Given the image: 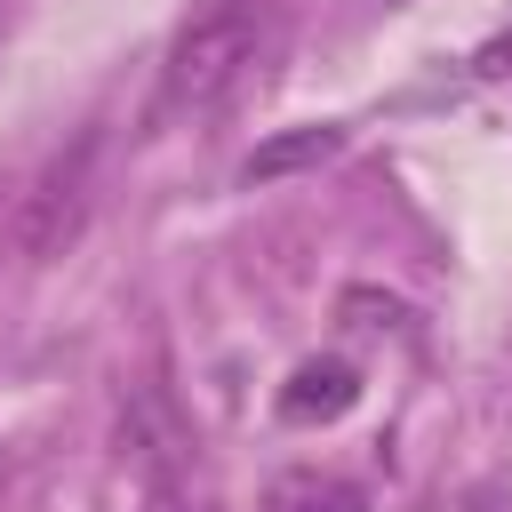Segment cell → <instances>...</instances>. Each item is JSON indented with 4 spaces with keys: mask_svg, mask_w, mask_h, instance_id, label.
I'll list each match as a JSON object with an SVG mask.
<instances>
[{
    "mask_svg": "<svg viewBox=\"0 0 512 512\" xmlns=\"http://www.w3.org/2000/svg\"><path fill=\"white\" fill-rule=\"evenodd\" d=\"M352 400H360L352 360H304V368H288L272 408H280V424H336V416H352Z\"/></svg>",
    "mask_w": 512,
    "mask_h": 512,
    "instance_id": "obj_4",
    "label": "cell"
},
{
    "mask_svg": "<svg viewBox=\"0 0 512 512\" xmlns=\"http://www.w3.org/2000/svg\"><path fill=\"white\" fill-rule=\"evenodd\" d=\"M336 312H344V328H392V336H408V328H416V312H408L400 296H376V288H344V296H336Z\"/></svg>",
    "mask_w": 512,
    "mask_h": 512,
    "instance_id": "obj_7",
    "label": "cell"
},
{
    "mask_svg": "<svg viewBox=\"0 0 512 512\" xmlns=\"http://www.w3.org/2000/svg\"><path fill=\"white\" fill-rule=\"evenodd\" d=\"M88 192H96V136H80L72 152H56L16 200H8V256L24 264H48L80 240L88 224Z\"/></svg>",
    "mask_w": 512,
    "mask_h": 512,
    "instance_id": "obj_2",
    "label": "cell"
},
{
    "mask_svg": "<svg viewBox=\"0 0 512 512\" xmlns=\"http://www.w3.org/2000/svg\"><path fill=\"white\" fill-rule=\"evenodd\" d=\"M8 200H16V192H8ZM8 200H0V256H8Z\"/></svg>",
    "mask_w": 512,
    "mask_h": 512,
    "instance_id": "obj_10",
    "label": "cell"
},
{
    "mask_svg": "<svg viewBox=\"0 0 512 512\" xmlns=\"http://www.w3.org/2000/svg\"><path fill=\"white\" fill-rule=\"evenodd\" d=\"M336 152H344V128H336V120H312V128H280V136H264V144L240 160V184L256 192V184L304 176V168H320V160H336Z\"/></svg>",
    "mask_w": 512,
    "mask_h": 512,
    "instance_id": "obj_5",
    "label": "cell"
},
{
    "mask_svg": "<svg viewBox=\"0 0 512 512\" xmlns=\"http://www.w3.org/2000/svg\"><path fill=\"white\" fill-rule=\"evenodd\" d=\"M472 72H480V80H504V72H512V32H504V40H488V48L472 56Z\"/></svg>",
    "mask_w": 512,
    "mask_h": 512,
    "instance_id": "obj_9",
    "label": "cell"
},
{
    "mask_svg": "<svg viewBox=\"0 0 512 512\" xmlns=\"http://www.w3.org/2000/svg\"><path fill=\"white\" fill-rule=\"evenodd\" d=\"M264 512H368V488L344 480V472H320V464H296L264 488Z\"/></svg>",
    "mask_w": 512,
    "mask_h": 512,
    "instance_id": "obj_6",
    "label": "cell"
},
{
    "mask_svg": "<svg viewBox=\"0 0 512 512\" xmlns=\"http://www.w3.org/2000/svg\"><path fill=\"white\" fill-rule=\"evenodd\" d=\"M144 512H224V504L200 496V488H184V480H152L144 488Z\"/></svg>",
    "mask_w": 512,
    "mask_h": 512,
    "instance_id": "obj_8",
    "label": "cell"
},
{
    "mask_svg": "<svg viewBox=\"0 0 512 512\" xmlns=\"http://www.w3.org/2000/svg\"><path fill=\"white\" fill-rule=\"evenodd\" d=\"M0 488H8V456H0Z\"/></svg>",
    "mask_w": 512,
    "mask_h": 512,
    "instance_id": "obj_11",
    "label": "cell"
},
{
    "mask_svg": "<svg viewBox=\"0 0 512 512\" xmlns=\"http://www.w3.org/2000/svg\"><path fill=\"white\" fill-rule=\"evenodd\" d=\"M368 8H400V0H368Z\"/></svg>",
    "mask_w": 512,
    "mask_h": 512,
    "instance_id": "obj_12",
    "label": "cell"
},
{
    "mask_svg": "<svg viewBox=\"0 0 512 512\" xmlns=\"http://www.w3.org/2000/svg\"><path fill=\"white\" fill-rule=\"evenodd\" d=\"M256 56H264V8H248V0H216V8H200V16L168 40L152 120H184V112L200 120V112L232 104V96L248 88Z\"/></svg>",
    "mask_w": 512,
    "mask_h": 512,
    "instance_id": "obj_1",
    "label": "cell"
},
{
    "mask_svg": "<svg viewBox=\"0 0 512 512\" xmlns=\"http://www.w3.org/2000/svg\"><path fill=\"white\" fill-rule=\"evenodd\" d=\"M192 424L176 416V400L160 392V384H136L128 400H120V456L128 464H144V480H176L184 464H192Z\"/></svg>",
    "mask_w": 512,
    "mask_h": 512,
    "instance_id": "obj_3",
    "label": "cell"
}]
</instances>
